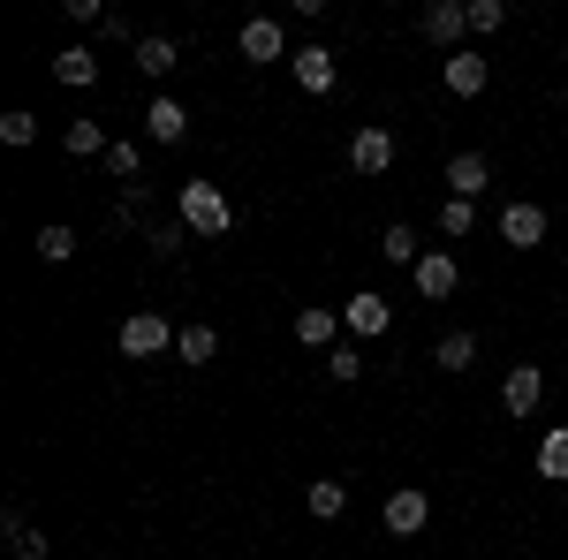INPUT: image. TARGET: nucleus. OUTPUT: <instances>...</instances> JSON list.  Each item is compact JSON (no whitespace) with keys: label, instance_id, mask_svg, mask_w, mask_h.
Segmentation results:
<instances>
[{"label":"nucleus","instance_id":"7c9ffc66","mask_svg":"<svg viewBox=\"0 0 568 560\" xmlns=\"http://www.w3.org/2000/svg\"><path fill=\"white\" fill-rule=\"evenodd\" d=\"M500 23H508V8H500V0H470V31H500Z\"/></svg>","mask_w":568,"mask_h":560},{"label":"nucleus","instance_id":"2f4dec72","mask_svg":"<svg viewBox=\"0 0 568 560\" xmlns=\"http://www.w3.org/2000/svg\"><path fill=\"white\" fill-rule=\"evenodd\" d=\"M136 220H144V182H136L130 197H122V213H114V227H136Z\"/></svg>","mask_w":568,"mask_h":560},{"label":"nucleus","instance_id":"ddd939ff","mask_svg":"<svg viewBox=\"0 0 568 560\" xmlns=\"http://www.w3.org/2000/svg\"><path fill=\"white\" fill-rule=\"evenodd\" d=\"M144 136H152V144H182V136H190V114H182V99H168V91H160V99L144 106Z\"/></svg>","mask_w":568,"mask_h":560},{"label":"nucleus","instance_id":"7ed1b4c3","mask_svg":"<svg viewBox=\"0 0 568 560\" xmlns=\"http://www.w3.org/2000/svg\"><path fill=\"white\" fill-rule=\"evenodd\" d=\"M538 401H546V371H538V364H508V379H500V409H508V417H530Z\"/></svg>","mask_w":568,"mask_h":560},{"label":"nucleus","instance_id":"393cba45","mask_svg":"<svg viewBox=\"0 0 568 560\" xmlns=\"http://www.w3.org/2000/svg\"><path fill=\"white\" fill-rule=\"evenodd\" d=\"M8 553H16V560H45L53 546H45V530H31L23 516H8Z\"/></svg>","mask_w":568,"mask_h":560},{"label":"nucleus","instance_id":"6ab92c4d","mask_svg":"<svg viewBox=\"0 0 568 560\" xmlns=\"http://www.w3.org/2000/svg\"><path fill=\"white\" fill-rule=\"evenodd\" d=\"M538 477H546V485H568V425H554L538 439Z\"/></svg>","mask_w":568,"mask_h":560},{"label":"nucleus","instance_id":"0eeeda50","mask_svg":"<svg viewBox=\"0 0 568 560\" xmlns=\"http://www.w3.org/2000/svg\"><path fill=\"white\" fill-rule=\"evenodd\" d=\"M394 167V136L379 130V122H364V130L349 136V174H387Z\"/></svg>","mask_w":568,"mask_h":560},{"label":"nucleus","instance_id":"dca6fc26","mask_svg":"<svg viewBox=\"0 0 568 560\" xmlns=\"http://www.w3.org/2000/svg\"><path fill=\"white\" fill-rule=\"evenodd\" d=\"M175 61H182V45H175V39H136V77L168 84V77H175Z\"/></svg>","mask_w":568,"mask_h":560},{"label":"nucleus","instance_id":"423d86ee","mask_svg":"<svg viewBox=\"0 0 568 560\" xmlns=\"http://www.w3.org/2000/svg\"><path fill=\"white\" fill-rule=\"evenodd\" d=\"M379 516H387L394 538H417V530L433 522V500H425L417 485H402V492H387V508H379Z\"/></svg>","mask_w":568,"mask_h":560},{"label":"nucleus","instance_id":"412c9836","mask_svg":"<svg viewBox=\"0 0 568 560\" xmlns=\"http://www.w3.org/2000/svg\"><path fill=\"white\" fill-rule=\"evenodd\" d=\"M379 258H387V265H417V258H425V251H417V227H409V220H394L387 235H379Z\"/></svg>","mask_w":568,"mask_h":560},{"label":"nucleus","instance_id":"9d476101","mask_svg":"<svg viewBox=\"0 0 568 560\" xmlns=\"http://www.w3.org/2000/svg\"><path fill=\"white\" fill-rule=\"evenodd\" d=\"M288 69H296V84H304L311 99H318V91H334V77H342V61H334L326 45H296V53H288Z\"/></svg>","mask_w":568,"mask_h":560},{"label":"nucleus","instance_id":"a878e982","mask_svg":"<svg viewBox=\"0 0 568 560\" xmlns=\"http://www.w3.org/2000/svg\"><path fill=\"white\" fill-rule=\"evenodd\" d=\"M61 144H69V152H77V160H91V152H106V144H114V136L99 130V122H69V130H61Z\"/></svg>","mask_w":568,"mask_h":560},{"label":"nucleus","instance_id":"f257e3e1","mask_svg":"<svg viewBox=\"0 0 568 560\" xmlns=\"http://www.w3.org/2000/svg\"><path fill=\"white\" fill-rule=\"evenodd\" d=\"M175 220L190 227V235H227V227H235V205H227V190H220V182H182Z\"/></svg>","mask_w":568,"mask_h":560},{"label":"nucleus","instance_id":"4be33fe9","mask_svg":"<svg viewBox=\"0 0 568 560\" xmlns=\"http://www.w3.org/2000/svg\"><path fill=\"white\" fill-rule=\"evenodd\" d=\"M175 356H182V364H213V356H220V334H213V326H182V334H175Z\"/></svg>","mask_w":568,"mask_h":560},{"label":"nucleus","instance_id":"6e6552de","mask_svg":"<svg viewBox=\"0 0 568 560\" xmlns=\"http://www.w3.org/2000/svg\"><path fill=\"white\" fill-rule=\"evenodd\" d=\"M342 326H349L356 342H379V334H387V326H394V303H387V296H372V288H364V296H349V310H342Z\"/></svg>","mask_w":568,"mask_h":560},{"label":"nucleus","instance_id":"5701e85b","mask_svg":"<svg viewBox=\"0 0 568 560\" xmlns=\"http://www.w3.org/2000/svg\"><path fill=\"white\" fill-rule=\"evenodd\" d=\"M39 258H45V265H69V258H77V227L45 220V227H39Z\"/></svg>","mask_w":568,"mask_h":560},{"label":"nucleus","instance_id":"20e7f679","mask_svg":"<svg viewBox=\"0 0 568 560\" xmlns=\"http://www.w3.org/2000/svg\"><path fill=\"white\" fill-rule=\"evenodd\" d=\"M235 53H243L251 69H265V61H281V53H288V31H281L273 16H251V23H243V39H235Z\"/></svg>","mask_w":568,"mask_h":560},{"label":"nucleus","instance_id":"c756f323","mask_svg":"<svg viewBox=\"0 0 568 560\" xmlns=\"http://www.w3.org/2000/svg\"><path fill=\"white\" fill-rule=\"evenodd\" d=\"M106 167H114V174H122V182H130V190H136V167H144V152L114 136V144H106Z\"/></svg>","mask_w":568,"mask_h":560},{"label":"nucleus","instance_id":"39448f33","mask_svg":"<svg viewBox=\"0 0 568 560\" xmlns=\"http://www.w3.org/2000/svg\"><path fill=\"white\" fill-rule=\"evenodd\" d=\"M439 77H447V91H455V99H478V91L493 84V69H485V53H478V45H455Z\"/></svg>","mask_w":568,"mask_h":560},{"label":"nucleus","instance_id":"1a4fd4ad","mask_svg":"<svg viewBox=\"0 0 568 560\" xmlns=\"http://www.w3.org/2000/svg\"><path fill=\"white\" fill-rule=\"evenodd\" d=\"M417 31H425L433 45H455L463 31H470V0H433V8L417 16Z\"/></svg>","mask_w":568,"mask_h":560},{"label":"nucleus","instance_id":"f8f14e48","mask_svg":"<svg viewBox=\"0 0 568 560\" xmlns=\"http://www.w3.org/2000/svg\"><path fill=\"white\" fill-rule=\"evenodd\" d=\"M334 334H342V310H326V303H304V310H296V342H304V348L326 356V348H342Z\"/></svg>","mask_w":568,"mask_h":560},{"label":"nucleus","instance_id":"c85d7f7f","mask_svg":"<svg viewBox=\"0 0 568 560\" xmlns=\"http://www.w3.org/2000/svg\"><path fill=\"white\" fill-rule=\"evenodd\" d=\"M0 144H39V114L8 106V114H0Z\"/></svg>","mask_w":568,"mask_h":560},{"label":"nucleus","instance_id":"cd10ccee","mask_svg":"<svg viewBox=\"0 0 568 560\" xmlns=\"http://www.w3.org/2000/svg\"><path fill=\"white\" fill-rule=\"evenodd\" d=\"M144 243H152V258H182L190 227H182V220H152V235H144Z\"/></svg>","mask_w":568,"mask_h":560},{"label":"nucleus","instance_id":"9b49d317","mask_svg":"<svg viewBox=\"0 0 568 560\" xmlns=\"http://www.w3.org/2000/svg\"><path fill=\"white\" fill-rule=\"evenodd\" d=\"M122 356H136V364L144 356H168V318L160 310H136L130 326H122Z\"/></svg>","mask_w":568,"mask_h":560},{"label":"nucleus","instance_id":"f03ea898","mask_svg":"<svg viewBox=\"0 0 568 560\" xmlns=\"http://www.w3.org/2000/svg\"><path fill=\"white\" fill-rule=\"evenodd\" d=\"M409 281H417V296H425V303H447L455 288H463V265L447 258V251H425V258L409 265Z\"/></svg>","mask_w":568,"mask_h":560},{"label":"nucleus","instance_id":"2eb2a0df","mask_svg":"<svg viewBox=\"0 0 568 560\" xmlns=\"http://www.w3.org/2000/svg\"><path fill=\"white\" fill-rule=\"evenodd\" d=\"M493 182V167H485V152H455L447 160V197H470L478 205V190Z\"/></svg>","mask_w":568,"mask_h":560},{"label":"nucleus","instance_id":"a211bd4d","mask_svg":"<svg viewBox=\"0 0 568 560\" xmlns=\"http://www.w3.org/2000/svg\"><path fill=\"white\" fill-rule=\"evenodd\" d=\"M53 77H61V84H99V53H91V45H61V53H53Z\"/></svg>","mask_w":568,"mask_h":560},{"label":"nucleus","instance_id":"f3484780","mask_svg":"<svg viewBox=\"0 0 568 560\" xmlns=\"http://www.w3.org/2000/svg\"><path fill=\"white\" fill-rule=\"evenodd\" d=\"M304 508L318 522H334V516H349V485L342 477H311V492H304Z\"/></svg>","mask_w":568,"mask_h":560},{"label":"nucleus","instance_id":"4468645a","mask_svg":"<svg viewBox=\"0 0 568 560\" xmlns=\"http://www.w3.org/2000/svg\"><path fill=\"white\" fill-rule=\"evenodd\" d=\"M500 243H508V251H538V243H546V213H538V205H508V213H500Z\"/></svg>","mask_w":568,"mask_h":560},{"label":"nucleus","instance_id":"aec40b11","mask_svg":"<svg viewBox=\"0 0 568 560\" xmlns=\"http://www.w3.org/2000/svg\"><path fill=\"white\" fill-rule=\"evenodd\" d=\"M433 364L439 371H470V364H478V334H439Z\"/></svg>","mask_w":568,"mask_h":560},{"label":"nucleus","instance_id":"bb28decb","mask_svg":"<svg viewBox=\"0 0 568 560\" xmlns=\"http://www.w3.org/2000/svg\"><path fill=\"white\" fill-rule=\"evenodd\" d=\"M470 227H478V205H470V197H447V205H439V235H455V243H463Z\"/></svg>","mask_w":568,"mask_h":560},{"label":"nucleus","instance_id":"b1692460","mask_svg":"<svg viewBox=\"0 0 568 560\" xmlns=\"http://www.w3.org/2000/svg\"><path fill=\"white\" fill-rule=\"evenodd\" d=\"M326 379H334V387H356V379H364V348H356V342L326 348Z\"/></svg>","mask_w":568,"mask_h":560}]
</instances>
